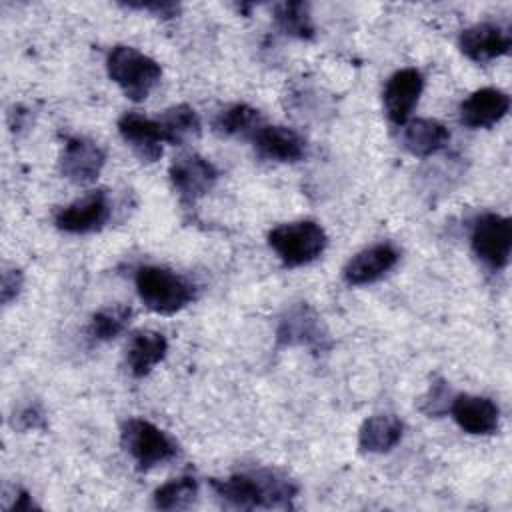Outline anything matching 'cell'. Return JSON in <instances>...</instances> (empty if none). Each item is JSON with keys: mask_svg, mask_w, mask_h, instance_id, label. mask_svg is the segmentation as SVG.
Listing matches in <instances>:
<instances>
[{"mask_svg": "<svg viewBox=\"0 0 512 512\" xmlns=\"http://www.w3.org/2000/svg\"><path fill=\"white\" fill-rule=\"evenodd\" d=\"M22 282H24V276L18 268H10V266H4L2 270V284H0V300L2 304H10L22 290Z\"/></svg>", "mask_w": 512, "mask_h": 512, "instance_id": "28", "label": "cell"}, {"mask_svg": "<svg viewBox=\"0 0 512 512\" xmlns=\"http://www.w3.org/2000/svg\"><path fill=\"white\" fill-rule=\"evenodd\" d=\"M28 120H30V114H28V110H24L22 106H14V110L8 114V126H10V130H14V132L26 128Z\"/></svg>", "mask_w": 512, "mask_h": 512, "instance_id": "31", "label": "cell"}, {"mask_svg": "<svg viewBox=\"0 0 512 512\" xmlns=\"http://www.w3.org/2000/svg\"><path fill=\"white\" fill-rule=\"evenodd\" d=\"M118 132L142 162H156L162 156L164 136L158 120L126 112L118 120Z\"/></svg>", "mask_w": 512, "mask_h": 512, "instance_id": "15", "label": "cell"}, {"mask_svg": "<svg viewBox=\"0 0 512 512\" xmlns=\"http://www.w3.org/2000/svg\"><path fill=\"white\" fill-rule=\"evenodd\" d=\"M12 490H14L12 502L4 504V510H32V508H36L34 502H32V496L26 490L16 488V486Z\"/></svg>", "mask_w": 512, "mask_h": 512, "instance_id": "30", "label": "cell"}, {"mask_svg": "<svg viewBox=\"0 0 512 512\" xmlns=\"http://www.w3.org/2000/svg\"><path fill=\"white\" fill-rule=\"evenodd\" d=\"M164 136V142L174 144V146H184L186 142L194 140L200 136V118L194 108L188 104H176L160 114L156 118Z\"/></svg>", "mask_w": 512, "mask_h": 512, "instance_id": "22", "label": "cell"}, {"mask_svg": "<svg viewBox=\"0 0 512 512\" xmlns=\"http://www.w3.org/2000/svg\"><path fill=\"white\" fill-rule=\"evenodd\" d=\"M104 162H106V154L96 142L82 136L64 138L58 164H60V174L66 180L78 186L92 184L100 176Z\"/></svg>", "mask_w": 512, "mask_h": 512, "instance_id": "9", "label": "cell"}, {"mask_svg": "<svg viewBox=\"0 0 512 512\" xmlns=\"http://www.w3.org/2000/svg\"><path fill=\"white\" fill-rule=\"evenodd\" d=\"M458 46L466 58L484 64L508 54L512 40L502 26L492 22H480L462 30Z\"/></svg>", "mask_w": 512, "mask_h": 512, "instance_id": "13", "label": "cell"}, {"mask_svg": "<svg viewBox=\"0 0 512 512\" xmlns=\"http://www.w3.org/2000/svg\"><path fill=\"white\" fill-rule=\"evenodd\" d=\"M198 496V480L194 476H180L162 484L154 492V506L158 510H184L192 506Z\"/></svg>", "mask_w": 512, "mask_h": 512, "instance_id": "24", "label": "cell"}, {"mask_svg": "<svg viewBox=\"0 0 512 512\" xmlns=\"http://www.w3.org/2000/svg\"><path fill=\"white\" fill-rule=\"evenodd\" d=\"M450 140L448 128L432 118H416L402 124L400 142L412 156H432L440 152Z\"/></svg>", "mask_w": 512, "mask_h": 512, "instance_id": "18", "label": "cell"}, {"mask_svg": "<svg viewBox=\"0 0 512 512\" xmlns=\"http://www.w3.org/2000/svg\"><path fill=\"white\" fill-rule=\"evenodd\" d=\"M130 10H146L154 12L160 18H174L180 12V4L168 2V0H156V2H126L124 4Z\"/></svg>", "mask_w": 512, "mask_h": 512, "instance_id": "29", "label": "cell"}, {"mask_svg": "<svg viewBox=\"0 0 512 512\" xmlns=\"http://www.w3.org/2000/svg\"><path fill=\"white\" fill-rule=\"evenodd\" d=\"M258 156L274 162H298L306 156V140L292 128L264 124L252 138Z\"/></svg>", "mask_w": 512, "mask_h": 512, "instance_id": "17", "label": "cell"}, {"mask_svg": "<svg viewBox=\"0 0 512 512\" xmlns=\"http://www.w3.org/2000/svg\"><path fill=\"white\" fill-rule=\"evenodd\" d=\"M274 20L278 28L292 38L312 40L314 38V22L310 14V4L302 0L282 2L274 6Z\"/></svg>", "mask_w": 512, "mask_h": 512, "instance_id": "23", "label": "cell"}, {"mask_svg": "<svg viewBox=\"0 0 512 512\" xmlns=\"http://www.w3.org/2000/svg\"><path fill=\"white\" fill-rule=\"evenodd\" d=\"M400 258V252L390 242H380L354 254L342 268V276L350 286H364L380 280L390 272Z\"/></svg>", "mask_w": 512, "mask_h": 512, "instance_id": "12", "label": "cell"}, {"mask_svg": "<svg viewBox=\"0 0 512 512\" xmlns=\"http://www.w3.org/2000/svg\"><path fill=\"white\" fill-rule=\"evenodd\" d=\"M264 126V118L260 110L248 104H232L218 112L212 122L216 134L226 138H254L256 132Z\"/></svg>", "mask_w": 512, "mask_h": 512, "instance_id": "21", "label": "cell"}, {"mask_svg": "<svg viewBox=\"0 0 512 512\" xmlns=\"http://www.w3.org/2000/svg\"><path fill=\"white\" fill-rule=\"evenodd\" d=\"M216 496L234 508H290L296 496V486L284 474L272 468H254L236 472L224 480L212 478Z\"/></svg>", "mask_w": 512, "mask_h": 512, "instance_id": "1", "label": "cell"}, {"mask_svg": "<svg viewBox=\"0 0 512 512\" xmlns=\"http://www.w3.org/2000/svg\"><path fill=\"white\" fill-rule=\"evenodd\" d=\"M132 320V308L124 304H114L98 310L90 320V336L94 340L106 342L122 334Z\"/></svg>", "mask_w": 512, "mask_h": 512, "instance_id": "25", "label": "cell"}, {"mask_svg": "<svg viewBox=\"0 0 512 512\" xmlns=\"http://www.w3.org/2000/svg\"><path fill=\"white\" fill-rule=\"evenodd\" d=\"M120 440L140 470H150L156 464L168 462L178 452L176 442L144 418H128L122 424Z\"/></svg>", "mask_w": 512, "mask_h": 512, "instance_id": "5", "label": "cell"}, {"mask_svg": "<svg viewBox=\"0 0 512 512\" xmlns=\"http://www.w3.org/2000/svg\"><path fill=\"white\" fill-rule=\"evenodd\" d=\"M450 414L456 424L474 436H486L496 432L500 410L498 406L486 396H472V394H454L450 402Z\"/></svg>", "mask_w": 512, "mask_h": 512, "instance_id": "14", "label": "cell"}, {"mask_svg": "<svg viewBox=\"0 0 512 512\" xmlns=\"http://www.w3.org/2000/svg\"><path fill=\"white\" fill-rule=\"evenodd\" d=\"M268 244L284 266L296 268L314 262L324 252L328 236L314 220H298L272 228Z\"/></svg>", "mask_w": 512, "mask_h": 512, "instance_id": "4", "label": "cell"}, {"mask_svg": "<svg viewBox=\"0 0 512 512\" xmlns=\"http://www.w3.org/2000/svg\"><path fill=\"white\" fill-rule=\"evenodd\" d=\"M110 218V202L104 190H94L72 204L60 208L54 216L56 228L68 234H90L104 228Z\"/></svg>", "mask_w": 512, "mask_h": 512, "instance_id": "10", "label": "cell"}, {"mask_svg": "<svg viewBox=\"0 0 512 512\" xmlns=\"http://www.w3.org/2000/svg\"><path fill=\"white\" fill-rule=\"evenodd\" d=\"M168 352V340L164 334L154 330L136 332L126 348V364L132 376L142 378L150 374V370L164 360Z\"/></svg>", "mask_w": 512, "mask_h": 512, "instance_id": "19", "label": "cell"}, {"mask_svg": "<svg viewBox=\"0 0 512 512\" xmlns=\"http://www.w3.org/2000/svg\"><path fill=\"white\" fill-rule=\"evenodd\" d=\"M402 438V422L394 414H376L364 420L358 432V446L362 452L384 454L390 452Z\"/></svg>", "mask_w": 512, "mask_h": 512, "instance_id": "20", "label": "cell"}, {"mask_svg": "<svg viewBox=\"0 0 512 512\" xmlns=\"http://www.w3.org/2000/svg\"><path fill=\"white\" fill-rule=\"evenodd\" d=\"M424 90V76L416 68L396 70L384 84L382 102L386 116L392 124L402 126L408 122Z\"/></svg>", "mask_w": 512, "mask_h": 512, "instance_id": "11", "label": "cell"}, {"mask_svg": "<svg viewBox=\"0 0 512 512\" xmlns=\"http://www.w3.org/2000/svg\"><path fill=\"white\" fill-rule=\"evenodd\" d=\"M12 426L18 430H36L44 428V412L40 410L38 404H26L12 414Z\"/></svg>", "mask_w": 512, "mask_h": 512, "instance_id": "27", "label": "cell"}, {"mask_svg": "<svg viewBox=\"0 0 512 512\" xmlns=\"http://www.w3.org/2000/svg\"><path fill=\"white\" fill-rule=\"evenodd\" d=\"M106 70L110 80L134 102L146 100L162 78V68L154 58L124 44L108 52Z\"/></svg>", "mask_w": 512, "mask_h": 512, "instance_id": "2", "label": "cell"}, {"mask_svg": "<svg viewBox=\"0 0 512 512\" xmlns=\"http://www.w3.org/2000/svg\"><path fill=\"white\" fill-rule=\"evenodd\" d=\"M276 342L282 346H306L314 352H324L330 348V334L310 304L296 302L280 316Z\"/></svg>", "mask_w": 512, "mask_h": 512, "instance_id": "6", "label": "cell"}, {"mask_svg": "<svg viewBox=\"0 0 512 512\" xmlns=\"http://www.w3.org/2000/svg\"><path fill=\"white\" fill-rule=\"evenodd\" d=\"M168 174L174 190L186 206H192L202 196H206L218 180L216 166L196 152H184L176 156Z\"/></svg>", "mask_w": 512, "mask_h": 512, "instance_id": "8", "label": "cell"}, {"mask_svg": "<svg viewBox=\"0 0 512 512\" xmlns=\"http://www.w3.org/2000/svg\"><path fill=\"white\" fill-rule=\"evenodd\" d=\"M510 110V98L498 88L474 90L460 104V122L468 128H492Z\"/></svg>", "mask_w": 512, "mask_h": 512, "instance_id": "16", "label": "cell"}, {"mask_svg": "<svg viewBox=\"0 0 512 512\" xmlns=\"http://www.w3.org/2000/svg\"><path fill=\"white\" fill-rule=\"evenodd\" d=\"M134 282L140 300L146 308L158 314H174L188 306L196 296L190 280L162 266H140Z\"/></svg>", "mask_w": 512, "mask_h": 512, "instance_id": "3", "label": "cell"}, {"mask_svg": "<svg viewBox=\"0 0 512 512\" xmlns=\"http://www.w3.org/2000/svg\"><path fill=\"white\" fill-rule=\"evenodd\" d=\"M470 244L478 260L490 270L508 266L512 250V222L508 216L486 212L476 218L470 234Z\"/></svg>", "mask_w": 512, "mask_h": 512, "instance_id": "7", "label": "cell"}, {"mask_svg": "<svg viewBox=\"0 0 512 512\" xmlns=\"http://www.w3.org/2000/svg\"><path fill=\"white\" fill-rule=\"evenodd\" d=\"M452 398H454V394H452L448 382L442 380V378H436L430 384L428 392L420 398V410L424 414H428L430 418L432 416H442V414L448 412Z\"/></svg>", "mask_w": 512, "mask_h": 512, "instance_id": "26", "label": "cell"}]
</instances>
